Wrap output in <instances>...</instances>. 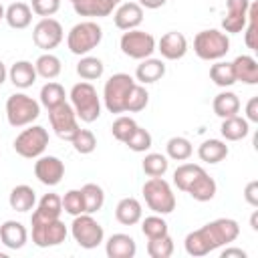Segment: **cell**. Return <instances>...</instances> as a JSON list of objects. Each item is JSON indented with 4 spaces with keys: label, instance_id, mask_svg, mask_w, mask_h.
<instances>
[{
    "label": "cell",
    "instance_id": "cell-50",
    "mask_svg": "<svg viewBox=\"0 0 258 258\" xmlns=\"http://www.w3.org/2000/svg\"><path fill=\"white\" fill-rule=\"evenodd\" d=\"M246 121H252V123H258V97H252L246 105Z\"/></svg>",
    "mask_w": 258,
    "mask_h": 258
},
{
    "label": "cell",
    "instance_id": "cell-41",
    "mask_svg": "<svg viewBox=\"0 0 258 258\" xmlns=\"http://www.w3.org/2000/svg\"><path fill=\"white\" fill-rule=\"evenodd\" d=\"M141 232L147 240L151 238H159V236H165L169 234L167 230V222L159 216V214H153V216H147L143 222H141Z\"/></svg>",
    "mask_w": 258,
    "mask_h": 258
},
{
    "label": "cell",
    "instance_id": "cell-44",
    "mask_svg": "<svg viewBox=\"0 0 258 258\" xmlns=\"http://www.w3.org/2000/svg\"><path fill=\"white\" fill-rule=\"evenodd\" d=\"M151 143H153V139H151V133L147 131V129H143V127H135V131L129 135V139L125 141V145L131 149V151H135V153H143V151H147L149 147H151Z\"/></svg>",
    "mask_w": 258,
    "mask_h": 258
},
{
    "label": "cell",
    "instance_id": "cell-29",
    "mask_svg": "<svg viewBox=\"0 0 258 258\" xmlns=\"http://www.w3.org/2000/svg\"><path fill=\"white\" fill-rule=\"evenodd\" d=\"M230 149L222 139H206L200 147H198V157L206 163H220L228 157Z\"/></svg>",
    "mask_w": 258,
    "mask_h": 258
},
{
    "label": "cell",
    "instance_id": "cell-25",
    "mask_svg": "<svg viewBox=\"0 0 258 258\" xmlns=\"http://www.w3.org/2000/svg\"><path fill=\"white\" fill-rule=\"evenodd\" d=\"M216 191H218V185H216L214 177H210L208 171L204 169V171L191 181V185L187 187L185 194H189L196 202H210V200L216 196Z\"/></svg>",
    "mask_w": 258,
    "mask_h": 258
},
{
    "label": "cell",
    "instance_id": "cell-12",
    "mask_svg": "<svg viewBox=\"0 0 258 258\" xmlns=\"http://www.w3.org/2000/svg\"><path fill=\"white\" fill-rule=\"evenodd\" d=\"M77 113L73 109L71 103H60L52 109H48V121H50V127L54 129V133L64 139V141H71L75 137V133L81 129L79 127V121H77Z\"/></svg>",
    "mask_w": 258,
    "mask_h": 258
},
{
    "label": "cell",
    "instance_id": "cell-35",
    "mask_svg": "<svg viewBox=\"0 0 258 258\" xmlns=\"http://www.w3.org/2000/svg\"><path fill=\"white\" fill-rule=\"evenodd\" d=\"M85 198V214H97L105 204V191L97 183H85L81 187Z\"/></svg>",
    "mask_w": 258,
    "mask_h": 258
},
{
    "label": "cell",
    "instance_id": "cell-19",
    "mask_svg": "<svg viewBox=\"0 0 258 258\" xmlns=\"http://www.w3.org/2000/svg\"><path fill=\"white\" fill-rule=\"evenodd\" d=\"M28 240L26 228L16 220H6L0 226V242L10 250H20Z\"/></svg>",
    "mask_w": 258,
    "mask_h": 258
},
{
    "label": "cell",
    "instance_id": "cell-17",
    "mask_svg": "<svg viewBox=\"0 0 258 258\" xmlns=\"http://www.w3.org/2000/svg\"><path fill=\"white\" fill-rule=\"evenodd\" d=\"M113 20L119 30H133L143 22V8L137 2H121Z\"/></svg>",
    "mask_w": 258,
    "mask_h": 258
},
{
    "label": "cell",
    "instance_id": "cell-31",
    "mask_svg": "<svg viewBox=\"0 0 258 258\" xmlns=\"http://www.w3.org/2000/svg\"><path fill=\"white\" fill-rule=\"evenodd\" d=\"M73 8L79 16H97V18H103V16H109L113 12V4L109 0H75L73 2Z\"/></svg>",
    "mask_w": 258,
    "mask_h": 258
},
{
    "label": "cell",
    "instance_id": "cell-48",
    "mask_svg": "<svg viewBox=\"0 0 258 258\" xmlns=\"http://www.w3.org/2000/svg\"><path fill=\"white\" fill-rule=\"evenodd\" d=\"M30 8H32L34 14L42 16V18H48V16H52V14L58 12L60 0H32L30 2Z\"/></svg>",
    "mask_w": 258,
    "mask_h": 258
},
{
    "label": "cell",
    "instance_id": "cell-2",
    "mask_svg": "<svg viewBox=\"0 0 258 258\" xmlns=\"http://www.w3.org/2000/svg\"><path fill=\"white\" fill-rule=\"evenodd\" d=\"M71 105L83 123H93L101 117V99L89 81H81L71 89Z\"/></svg>",
    "mask_w": 258,
    "mask_h": 258
},
{
    "label": "cell",
    "instance_id": "cell-51",
    "mask_svg": "<svg viewBox=\"0 0 258 258\" xmlns=\"http://www.w3.org/2000/svg\"><path fill=\"white\" fill-rule=\"evenodd\" d=\"M167 0H137V4L141 8H149V10H155V8H161Z\"/></svg>",
    "mask_w": 258,
    "mask_h": 258
},
{
    "label": "cell",
    "instance_id": "cell-27",
    "mask_svg": "<svg viewBox=\"0 0 258 258\" xmlns=\"http://www.w3.org/2000/svg\"><path fill=\"white\" fill-rule=\"evenodd\" d=\"M8 204L14 212H28L36 204V191L30 185L20 183V185L12 187V191L8 196Z\"/></svg>",
    "mask_w": 258,
    "mask_h": 258
},
{
    "label": "cell",
    "instance_id": "cell-53",
    "mask_svg": "<svg viewBox=\"0 0 258 258\" xmlns=\"http://www.w3.org/2000/svg\"><path fill=\"white\" fill-rule=\"evenodd\" d=\"M6 77H8V71H6V64L0 60V85L6 81Z\"/></svg>",
    "mask_w": 258,
    "mask_h": 258
},
{
    "label": "cell",
    "instance_id": "cell-9",
    "mask_svg": "<svg viewBox=\"0 0 258 258\" xmlns=\"http://www.w3.org/2000/svg\"><path fill=\"white\" fill-rule=\"evenodd\" d=\"M48 145V131L42 125H30L28 129L20 131L14 139V151L24 159H36L44 153Z\"/></svg>",
    "mask_w": 258,
    "mask_h": 258
},
{
    "label": "cell",
    "instance_id": "cell-24",
    "mask_svg": "<svg viewBox=\"0 0 258 258\" xmlns=\"http://www.w3.org/2000/svg\"><path fill=\"white\" fill-rule=\"evenodd\" d=\"M4 20L8 22L10 28L22 30V28L30 26V22H32V8L26 2H12L4 10Z\"/></svg>",
    "mask_w": 258,
    "mask_h": 258
},
{
    "label": "cell",
    "instance_id": "cell-10",
    "mask_svg": "<svg viewBox=\"0 0 258 258\" xmlns=\"http://www.w3.org/2000/svg\"><path fill=\"white\" fill-rule=\"evenodd\" d=\"M155 46H157V42H155L153 34L139 30V28L125 30L121 34V40H119L121 52L129 58H135V60H143V58L151 56L155 52Z\"/></svg>",
    "mask_w": 258,
    "mask_h": 258
},
{
    "label": "cell",
    "instance_id": "cell-49",
    "mask_svg": "<svg viewBox=\"0 0 258 258\" xmlns=\"http://www.w3.org/2000/svg\"><path fill=\"white\" fill-rule=\"evenodd\" d=\"M244 200H246L252 208L258 206V181H256V179L248 181V185H246V189H244Z\"/></svg>",
    "mask_w": 258,
    "mask_h": 258
},
{
    "label": "cell",
    "instance_id": "cell-36",
    "mask_svg": "<svg viewBox=\"0 0 258 258\" xmlns=\"http://www.w3.org/2000/svg\"><path fill=\"white\" fill-rule=\"evenodd\" d=\"M38 97H40V105L46 107V109H52V107H56V105H60V103L67 101L64 87L58 85V83H54V81H48V83L40 89V95H38Z\"/></svg>",
    "mask_w": 258,
    "mask_h": 258
},
{
    "label": "cell",
    "instance_id": "cell-20",
    "mask_svg": "<svg viewBox=\"0 0 258 258\" xmlns=\"http://www.w3.org/2000/svg\"><path fill=\"white\" fill-rule=\"evenodd\" d=\"M232 69H234V77L236 83H244V85H258V62L254 56L250 54H240L232 60Z\"/></svg>",
    "mask_w": 258,
    "mask_h": 258
},
{
    "label": "cell",
    "instance_id": "cell-47",
    "mask_svg": "<svg viewBox=\"0 0 258 258\" xmlns=\"http://www.w3.org/2000/svg\"><path fill=\"white\" fill-rule=\"evenodd\" d=\"M256 16H258V4L256 2H250V8H248V20H246V46L248 48H256Z\"/></svg>",
    "mask_w": 258,
    "mask_h": 258
},
{
    "label": "cell",
    "instance_id": "cell-38",
    "mask_svg": "<svg viewBox=\"0 0 258 258\" xmlns=\"http://www.w3.org/2000/svg\"><path fill=\"white\" fill-rule=\"evenodd\" d=\"M165 151H167V157H169V159L185 161V159L191 157L194 147H191L189 139H185V137H171V139L165 143Z\"/></svg>",
    "mask_w": 258,
    "mask_h": 258
},
{
    "label": "cell",
    "instance_id": "cell-3",
    "mask_svg": "<svg viewBox=\"0 0 258 258\" xmlns=\"http://www.w3.org/2000/svg\"><path fill=\"white\" fill-rule=\"evenodd\" d=\"M103 40V28L95 20H83L75 24L67 34V46L73 54L85 56Z\"/></svg>",
    "mask_w": 258,
    "mask_h": 258
},
{
    "label": "cell",
    "instance_id": "cell-40",
    "mask_svg": "<svg viewBox=\"0 0 258 258\" xmlns=\"http://www.w3.org/2000/svg\"><path fill=\"white\" fill-rule=\"evenodd\" d=\"M141 167H143L145 175H149V177H163L167 167H169V161L161 153H147Z\"/></svg>",
    "mask_w": 258,
    "mask_h": 258
},
{
    "label": "cell",
    "instance_id": "cell-4",
    "mask_svg": "<svg viewBox=\"0 0 258 258\" xmlns=\"http://www.w3.org/2000/svg\"><path fill=\"white\" fill-rule=\"evenodd\" d=\"M141 194L145 198L147 208L153 214L167 216V214H171L175 210V196L171 191V185L163 177H149L143 183Z\"/></svg>",
    "mask_w": 258,
    "mask_h": 258
},
{
    "label": "cell",
    "instance_id": "cell-1",
    "mask_svg": "<svg viewBox=\"0 0 258 258\" xmlns=\"http://www.w3.org/2000/svg\"><path fill=\"white\" fill-rule=\"evenodd\" d=\"M240 236V226L232 218H218L214 222H208L206 226L189 232L183 240V248L189 256H206L214 250H218L224 244L234 242Z\"/></svg>",
    "mask_w": 258,
    "mask_h": 258
},
{
    "label": "cell",
    "instance_id": "cell-16",
    "mask_svg": "<svg viewBox=\"0 0 258 258\" xmlns=\"http://www.w3.org/2000/svg\"><path fill=\"white\" fill-rule=\"evenodd\" d=\"M155 50H159L161 56L167 58V60H179V58H183L185 52H187V38H185L183 32L169 30V32H165V34L159 38Z\"/></svg>",
    "mask_w": 258,
    "mask_h": 258
},
{
    "label": "cell",
    "instance_id": "cell-56",
    "mask_svg": "<svg viewBox=\"0 0 258 258\" xmlns=\"http://www.w3.org/2000/svg\"><path fill=\"white\" fill-rule=\"evenodd\" d=\"M4 10H6V8H4V6H2V4H0V20H2V18H4Z\"/></svg>",
    "mask_w": 258,
    "mask_h": 258
},
{
    "label": "cell",
    "instance_id": "cell-6",
    "mask_svg": "<svg viewBox=\"0 0 258 258\" xmlns=\"http://www.w3.org/2000/svg\"><path fill=\"white\" fill-rule=\"evenodd\" d=\"M40 115V103L26 93H14L6 99V119L12 127L32 125Z\"/></svg>",
    "mask_w": 258,
    "mask_h": 258
},
{
    "label": "cell",
    "instance_id": "cell-26",
    "mask_svg": "<svg viewBox=\"0 0 258 258\" xmlns=\"http://www.w3.org/2000/svg\"><path fill=\"white\" fill-rule=\"evenodd\" d=\"M62 214V200L56 194H44L36 206V210L32 212L30 220H54L60 218Z\"/></svg>",
    "mask_w": 258,
    "mask_h": 258
},
{
    "label": "cell",
    "instance_id": "cell-54",
    "mask_svg": "<svg viewBox=\"0 0 258 258\" xmlns=\"http://www.w3.org/2000/svg\"><path fill=\"white\" fill-rule=\"evenodd\" d=\"M250 226H252V230H258V212L252 214V218H250Z\"/></svg>",
    "mask_w": 258,
    "mask_h": 258
},
{
    "label": "cell",
    "instance_id": "cell-5",
    "mask_svg": "<svg viewBox=\"0 0 258 258\" xmlns=\"http://www.w3.org/2000/svg\"><path fill=\"white\" fill-rule=\"evenodd\" d=\"M230 50V38L224 30H200L194 38V52L202 60H222Z\"/></svg>",
    "mask_w": 258,
    "mask_h": 258
},
{
    "label": "cell",
    "instance_id": "cell-13",
    "mask_svg": "<svg viewBox=\"0 0 258 258\" xmlns=\"http://www.w3.org/2000/svg\"><path fill=\"white\" fill-rule=\"evenodd\" d=\"M64 38V32H62V24L48 16V18H40L34 28H32V40L38 48H42L44 52H50L52 48H56Z\"/></svg>",
    "mask_w": 258,
    "mask_h": 258
},
{
    "label": "cell",
    "instance_id": "cell-15",
    "mask_svg": "<svg viewBox=\"0 0 258 258\" xmlns=\"http://www.w3.org/2000/svg\"><path fill=\"white\" fill-rule=\"evenodd\" d=\"M250 0H226V16L222 18V30L236 34L242 32L248 20Z\"/></svg>",
    "mask_w": 258,
    "mask_h": 258
},
{
    "label": "cell",
    "instance_id": "cell-11",
    "mask_svg": "<svg viewBox=\"0 0 258 258\" xmlns=\"http://www.w3.org/2000/svg\"><path fill=\"white\" fill-rule=\"evenodd\" d=\"M32 224V242L38 248H52L64 242L69 230L60 218L54 220H30Z\"/></svg>",
    "mask_w": 258,
    "mask_h": 258
},
{
    "label": "cell",
    "instance_id": "cell-21",
    "mask_svg": "<svg viewBox=\"0 0 258 258\" xmlns=\"http://www.w3.org/2000/svg\"><path fill=\"white\" fill-rule=\"evenodd\" d=\"M141 218H143V208L137 198H123L115 206V220L123 226H133L141 222Z\"/></svg>",
    "mask_w": 258,
    "mask_h": 258
},
{
    "label": "cell",
    "instance_id": "cell-42",
    "mask_svg": "<svg viewBox=\"0 0 258 258\" xmlns=\"http://www.w3.org/2000/svg\"><path fill=\"white\" fill-rule=\"evenodd\" d=\"M147 254L151 258H169L173 254V240L169 234L147 240Z\"/></svg>",
    "mask_w": 258,
    "mask_h": 258
},
{
    "label": "cell",
    "instance_id": "cell-39",
    "mask_svg": "<svg viewBox=\"0 0 258 258\" xmlns=\"http://www.w3.org/2000/svg\"><path fill=\"white\" fill-rule=\"evenodd\" d=\"M147 103H149V93H147V89L139 83H135L133 87H131V91H129V95H127V101H125V111L127 113H139V111H143L145 107H147Z\"/></svg>",
    "mask_w": 258,
    "mask_h": 258
},
{
    "label": "cell",
    "instance_id": "cell-57",
    "mask_svg": "<svg viewBox=\"0 0 258 258\" xmlns=\"http://www.w3.org/2000/svg\"><path fill=\"white\" fill-rule=\"evenodd\" d=\"M69 2H75V0H69Z\"/></svg>",
    "mask_w": 258,
    "mask_h": 258
},
{
    "label": "cell",
    "instance_id": "cell-55",
    "mask_svg": "<svg viewBox=\"0 0 258 258\" xmlns=\"http://www.w3.org/2000/svg\"><path fill=\"white\" fill-rule=\"evenodd\" d=\"M109 2H111V4H113V6H119V4H121V2H123V0H109Z\"/></svg>",
    "mask_w": 258,
    "mask_h": 258
},
{
    "label": "cell",
    "instance_id": "cell-22",
    "mask_svg": "<svg viewBox=\"0 0 258 258\" xmlns=\"http://www.w3.org/2000/svg\"><path fill=\"white\" fill-rule=\"evenodd\" d=\"M165 75V62L161 58H143L137 69H135V79L141 83V85H151V83H157L161 77Z\"/></svg>",
    "mask_w": 258,
    "mask_h": 258
},
{
    "label": "cell",
    "instance_id": "cell-34",
    "mask_svg": "<svg viewBox=\"0 0 258 258\" xmlns=\"http://www.w3.org/2000/svg\"><path fill=\"white\" fill-rule=\"evenodd\" d=\"M202 171H204V167L198 165V163H181V165H177L175 171H173V183L177 185V189L187 191V187L191 185V181H194Z\"/></svg>",
    "mask_w": 258,
    "mask_h": 258
},
{
    "label": "cell",
    "instance_id": "cell-18",
    "mask_svg": "<svg viewBox=\"0 0 258 258\" xmlns=\"http://www.w3.org/2000/svg\"><path fill=\"white\" fill-rule=\"evenodd\" d=\"M105 252L109 258H133L137 254V244L129 234H113L105 242Z\"/></svg>",
    "mask_w": 258,
    "mask_h": 258
},
{
    "label": "cell",
    "instance_id": "cell-37",
    "mask_svg": "<svg viewBox=\"0 0 258 258\" xmlns=\"http://www.w3.org/2000/svg\"><path fill=\"white\" fill-rule=\"evenodd\" d=\"M210 79L218 85V87H232L236 83V77H234V69H232V62H226V60H216L212 67H210Z\"/></svg>",
    "mask_w": 258,
    "mask_h": 258
},
{
    "label": "cell",
    "instance_id": "cell-23",
    "mask_svg": "<svg viewBox=\"0 0 258 258\" xmlns=\"http://www.w3.org/2000/svg\"><path fill=\"white\" fill-rule=\"evenodd\" d=\"M8 77H10V81H12V85L16 89H28V87L34 85L38 75H36V69H34V64L30 60H16L10 67Z\"/></svg>",
    "mask_w": 258,
    "mask_h": 258
},
{
    "label": "cell",
    "instance_id": "cell-45",
    "mask_svg": "<svg viewBox=\"0 0 258 258\" xmlns=\"http://www.w3.org/2000/svg\"><path fill=\"white\" fill-rule=\"evenodd\" d=\"M60 200H62V212L71 214L73 218L85 214V198L81 189H69Z\"/></svg>",
    "mask_w": 258,
    "mask_h": 258
},
{
    "label": "cell",
    "instance_id": "cell-33",
    "mask_svg": "<svg viewBox=\"0 0 258 258\" xmlns=\"http://www.w3.org/2000/svg\"><path fill=\"white\" fill-rule=\"evenodd\" d=\"M103 71H105V64L101 58L97 56H83L79 62H77V75L83 79V81H97L103 77Z\"/></svg>",
    "mask_w": 258,
    "mask_h": 258
},
{
    "label": "cell",
    "instance_id": "cell-52",
    "mask_svg": "<svg viewBox=\"0 0 258 258\" xmlns=\"http://www.w3.org/2000/svg\"><path fill=\"white\" fill-rule=\"evenodd\" d=\"M230 256L246 258V252H244L242 248H226V250H222V258H230Z\"/></svg>",
    "mask_w": 258,
    "mask_h": 258
},
{
    "label": "cell",
    "instance_id": "cell-43",
    "mask_svg": "<svg viewBox=\"0 0 258 258\" xmlns=\"http://www.w3.org/2000/svg\"><path fill=\"white\" fill-rule=\"evenodd\" d=\"M71 143H73V147H75L77 153L89 155V153H93L95 147H97V137H95V133H93L91 129H79V131L75 133V137L71 139Z\"/></svg>",
    "mask_w": 258,
    "mask_h": 258
},
{
    "label": "cell",
    "instance_id": "cell-32",
    "mask_svg": "<svg viewBox=\"0 0 258 258\" xmlns=\"http://www.w3.org/2000/svg\"><path fill=\"white\" fill-rule=\"evenodd\" d=\"M34 69H36V75H38V77H42V79H46V81H52V79H56V77L60 75L62 64H60V58H58L56 54L44 52V54H40V56L36 58Z\"/></svg>",
    "mask_w": 258,
    "mask_h": 258
},
{
    "label": "cell",
    "instance_id": "cell-8",
    "mask_svg": "<svg viewBox=\"0 0 258 258\" xmlns=\"http://www.w3.org/2000/svg\"><path fill=\"white\" fill-rule=\"evenodd\" d=\"M71 234H73L75 242L81 248H85V250L97 248L103 242V238H105V230L93 218V214H79V216H75V220L71 224Z\"/></svg>",
    "mask_w": 258,
    "mask_h": 258
},
{
    "label": "cell",
    "instance_id": "cell-28",
    "mask_svg": "<svg viewBox=\"0 0 258 258\" xmlns=\"http://www.w3.org/2000/svg\"><path fill=\"white\" fill-rule=\"evenodd\" d=\"M220 133L226 141H240L244 139L248 133H250V125L244 117L240 115H234V117H226L222 119V125H220Z\"/></svg>",
    "mask_w": 258,
    "mask_h": 258
},
{
    "label": "cell",
    "instance_id": "cell-46",
    "mask_svg": "<svg viewBox=\"0 0 258 258\" xmlns=\"http://www.w3.org/2000/svg\"><path fill=\"white\" fill-rule=\"evenodd\" d=\"M135 127H137L135 119L121 115V117H117V119L113 121V125H111V133H113V137H115L117 141L125 143V141L129 139V135L135 131Z\"/></svg>",
    "mask_w": 258,
    "mask_h": 258
},
{
    "label": "cell",
    "instance_id": "cell-30",
    "mask_svg": "<svg viewBox=\"0 0 258 258\" xmlns=\"http://www.w3.org/2000/svg\"><path fill=\"white\" fill-rule=\"evenodd\" d=\"M212 107H214V113H216L220 119L234 117V115H238V111H240V99H238V95L232 93V91H222V93H218V95L214 97Z\"/></svg>",
    "mask_w": 258,
    "mask_h": 258
},
{
    "label": "cell",
    "instance_id": "cell-14",
    "mask_svg": "<svg viewBox=\"0 0 258 258\" xmlns=\"http://www.w3.org/2000/svg\"><path fill=\"white\" fill-rule=\"evenodd\" d=\"M34 175L44 185H58L64 177V163L54 155H40L34 161Z\"/></svg>",
    "mask_w": 258,
    "mask_h": 258
},
{
    "label": "cell",
    "instance_id": "cell-7",
    "mask_svg": "<svg viewBox=\"0 0 258 258\" xmlns=\"http://www.w3.org/2000/svg\"><path fill=\"white\" fill-rule=\"evenodd\" d=\"M135 85V79L127 73H115L103 87V103L109 113H125V101Z\"/></svg>",
    "mask_w": 258,
    "mask_h": 258
}]
</instances>
